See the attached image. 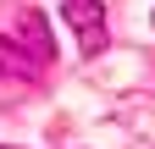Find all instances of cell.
<instances>
[{
  "label": "cell",
  "instance_id": "cell-2",
  "mask_svg": "<svg viewBox=\"0 0 155 149\" xmlns=\"http://www.w3.org/2000/svg\"><path fill=\"white\" fill-rule=\"evenodd\" d=\"M39 66H45L39 55H28V50H17L11 39H0V72H6V78H33Z\"/></svg>",
  "mask_w": 155,
  "mask_h": 149
},
{
  "label": "cell",
  "instance_id": "cell-3",
  "mask_svg": "<svg viewBox=\"0 0 155 149\" xmlns=\"http://www.w3.org/2000/svg\"><path fill=\"white\" fill-rule=\"evenodd\" d=\"M22 39H33V55H39V61H50V55H55L50 28H45V17H39V11H22Z\"/></svg>",
  "mask_w": 155,
  "mask_h": 149
},
{
  "label": "cell",
  "instance_id": "cell-1",
  "mask_svg": "<svg viewBox=\"0 0 155 149\" xmlns=\"http://www.w3.org/2000/svg\"><path fill=\"white\" fill-rule=\"evenodd\" d=\"M61 22L72 28V39H78L83 55L105 50V6L100 0H61Z\"/></svg>",
  "mask_w": 155,
  "mask_h": 149
},
{
  "label": "cell",
  "instance_id": "cell-4",
  "mask_svg": "<svg viewBox=\"0 0 155 149\" xmlns=\"http://www.w3.org/2000/svg\"><path fill=\"white\" fill-rule=\"evenodd\" d=\"M0 149H11V144H0Z\"/></svg>",
  "mask_w": 155,
  "mask_h": 149
}]
</instances>
